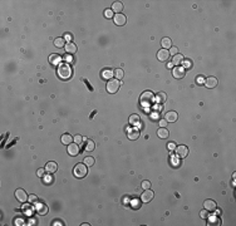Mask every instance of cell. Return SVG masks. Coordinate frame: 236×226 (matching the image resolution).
Returning <instances> with one entry per match:
<instances>
[{
	"mask_svg": "<svg viewBox=\"0 0 236 226\" xmlns=\"http://www.w3.org/2000/svg\"><path fill=\"white\" fill-rule=\"evenodd\" d=\"M58 75L62 79H68L72 75V68L68 63H60L58 65Z\"/></svg>",
	"mask_w": 236,
	"mask_h": 226,
	"instance_id": "6da1fadb",
	"label": "cell"
},
{
	"mask_svg": "<svg viewBox=\"0 0 236 226\" xmlns=\"http://www.w3.org/2000/svg\"><path fill=\"white\" fill-rule=\"evenodd\" d=\"M153 99H155V97H153V93L151 91H146L143 92L142 94H141L140 97V103L142 104L143 107H150L151 104H152Z\"/></svg>",
	"mask_w": 236,
	"mask_h": 226,
	"instance_id": "7a4b0ae2",
	"label": "cell"
},
{
	"mask_svg": "<svg viewBox=\"0 0 236 226\" xmlns=\"http://www.w3.org/2000/svg\"><path fill=\"white\" fill-rule=\"evenodd\" d=\"M73 173H74V176H75V177H78V179H83V177L88 173L87 165H86V163H78L77 166L74 167Z\"/></svg>",
	"mask_w": 236,
	"mask_h": 226,
	"instance_id": "3957f363",
	"label": "cell"
},
{
	"mask_svg": "<svg viewBox=\"0 0 236 226\" xmlns=\"http://www.w3.org/2000/svg\"><path fill=\"white\" fill-rule=\"evenodd\" d=\"M119 87H121V82L118 79H111L107 83V91H108V93H116V92H118Z\"/></svg>",
	"mask_w": 236,
	"mask_h": 226,
	"instance_id": "277c9868",
	"label": "cell"
},
{
	"mask_svg": "<svg viewBox=\"0 0 236 226\" xmlns=\"http://www.w3.org/2000/svg\"><path fill=\"white\" fill-rule=\"evenodd\" d=\"M15 197L18 199V201H20V202H27L28 201V195H27V192H25L24 190H21V189H18L17 191H15Z\"/></svg>",
	"mask_w": 236,
	"mask_h": 226,
	"instance_id": "5b68a950",
	"label": "cell"
},
{
	"mask_svg": "<svg viewBox=\"0 0 236 226\" xmlns=\"http://www.w3.org/2000/svg\"><path fill=\"white\" fill-rule=\"evenodd\" d=\"M175 149H176V155H177V157L185 158L188 155V148L186 147V146H178V147H176Z\"/></svg>",
	"mask_w": 236,
	"mask_h": 226,
	"instance_id": "8992f818",
	"label": "cell"
},
{
	"mask_svg": "<svg viewBox=\"0 0 236 226\" xmlns=\"http://www.w3.org/2000/svg\"><path fill=\"white\" fill-rule=\"evenodd\" d=\"M185 69L183 68H181V67H175L174 68V71H172V75L176 78V79H181V78H183L185 77Z\"/></svg>",
	"mask_w": 236,
	"mask_h": 226,
	"instance_id": "52a82bcc",
	"label": "cell"
},
{
	"mask_svg": "<svg viewBox=\"0 0 236 226\" xmlns=\"http://www.w3.org/2000/svg\"><path fill=\"white\" fill-rule=\"evenodd\" d=\"M35 210L39 215H45L48 212V206L42 202H35Z\"/></svg>",
	"mask_w": 236,
	"mask_h": 226,
	"instance_id": "ba28073f",
	"label": "cell"
},
{
	"mask_svg": "<svg viewBox=\"0 0 236 226\" xmlns=\"http://www.w3.org/2000/svg\"><path fill=\"white\" fill-rule=\"evenodd\" d=\"M68 153L70 156H77L79 153V145L77 143H69L68 145Z\"/></svg>",
	"mask_w": 236,
	"mask_h": 226,
	"instance_id": "9c48e42d",
	"label": "cell"
},
{
	"mask_svg": "<svg viewBox=\"0 0 236 226\" xmlns=\"http://www.w3.org/2000/svg\"><path fill=\"white\" fill-rule=\"evenodd\" d=\"M217 83H219V81H217V78H215V77H209L207 79H205V84L207 88H215L216 85H217Z\"/></svg>",
	"mask_w": 236,
	"mask_h": 226,
	"instance_id": "30bf717a",
	"label": "cell"
},
{
	"mask_svg": "<svg viewBox=\"0 0 236 226\" xmlns=\"http://www.w3.org/2000/svg\"><path fill=\"white\" fill-rule=\"evenodd\" d=\"M157 58H158V60H161V62H166V60H168V58H170L168 50L167 49L158 50V53H157Z\"/></svg>",
	"mask_w": 236,
	"mask_h": 226,
	"instance_id": "8fae6325",
	"label": "cell"
},
{
	"mask_svg": "<svg viewBox=\"0 0 236 226\" xmlns=\"http://www.w3.org/2000/svg\"><path fill=\"white\" fill-rule=\"evenodd\" d=\"M141 199H142V201L144 203H147V202H150L151 200L153 199V192L151 191L150 189L148 190H144V192L142 193V196H141Z\"/></svg>",
	"mask_w": 236,
	"mask_h": 226,
	"instance_id": "7c38bea8",
	"label": "cell"
},
{
	"mask_svg": "<svg viewBox=\"0 0 236 226\" xmlns=\"http://www.w3.org/2000/svg\"><path fill=\"white\" fill-rule=\"evenodd\" d=\"M165 119L167 121V122H176V121L178 119V114L174 112V111H171V112H167L165 116Z\"/></svg>",
	"mask_w": 236,
	"mask_h": 226,
	"instance_id": "4fadbf2b",
	"label": "cell"
},
{
	"mask_svg": "<svg viewBox=\"0 0 236 226\" xmlns=\"http://www.w3.org/2000/svg\"><path fill=\"white\" fill-rule=\"evenodd\" d=\"M65 52H67V54H74V53H77V45H75L74 43H67L65 44Z\"/></svg>",
	"mask_w": 236,
	"mask_h": 226,
	"instance_id": "5bb4252c",
	"label": "cell"
},
{
	"mask_svg": "<svg viewBox=\"0 0 236 226\" xmlns=\"http://www.w3.org/2000/svg\"><path fill=\"white\" fill-rule=\"evenodd\" d=\"M126 17L123 14H116L114 15V24L116 25H124L126 24Z\"/></svg>",
	"mask_w": 236,
	"mask_h": 226,
	"instance_id": "9a60e30c",
	"label": "cell"
},
{
	"mask_svg": "<svg viewBox=\"0 0 236 226\" xmlns=\"http://www.w3.org/2000/svg\"><path fill=\"white\" fill-rule=\"evenodd\" d=\"M60 60H62V57L59 54H52L49 57V62L52 63L53 65H59L60 64Z\"/></svg>",
	"mask_w": 236,
	"mask_h": 226,
	"instance_id": "2e32d148",
	"label": "cell"
},
{
	"mask_svg": "<svg viewBox=\"0 0 236 226\" xmlns=\"http://www.w3.org/2000/svg\"><path fill=\"white\" fill-rule=\"evenodd\" d=\"M203 205H205V210H207V211H213V210H216V202L213 201V200H206Z\"/></svg>",
	"mask_w": 236,
	"mask_h": 226,
	"instance_id": "e0dca14e",
	"label": "cell"
},
{
	"mask_svg": "<svg viewBox=\"0 0 236 226\" xmlns=\"http://www.w3.org/2000/svg\"><path fill=\"white\" fill-rule=\"evenodd\" d=\"M182 62H183V57L181 54H176V55H174V58H172V64L176 67H180L182 64Z\"/></svg>",
	"mask_w": 236,
	"mask_h": 226,
	"instance_id": "ac0fdd59",
	"label": "cell"
},
{
	"mask_svg": "<svg viewBox=\"0 0 236 226\" xmlns=\"http://www.w3.org/2000/svg\"><path fill=\"white\" fill-rule=\"evenodd\" d=\"M57 170H58V166H57V163H55V162H48V163H47V166H45V171H48L49 173L55 172Z\"/></svg>",
	"mask_w": 236,
	"mask_h": 226,
	"instance_id": "d6986e66",
	"label": "cell"
},
{
	"mask_svg": "<svg viewBox=\"0 0 236 226\" xmlns=\"http://www.w3.org/2000/svg\"><path fill=\"white\" fill-rule=\"evenodd\" d=\"M112 10L114 11V13H117V14H121V11L123 10V4H122V3H119V1L113 3V5H112Z\"/></svg>",
	"mask_w": 236,
	"mask_h": 226,
	"instance_id": "ffe728a7",
	"label": "cell"
},
{
	"mask_svg": "<svg viewBox=\"0 0 236 226\" xmlns=\"http://www.w3.org/2000/svg\"><path fill=\"white\" fill-rule=\"evenodd\" d=\"M166 99H167V95H166V93H163V92L157 93V95H156V102H157V103L162 104V103H165V102H166Z\"/></svg>",
	"mask_w": 236,
	"mask_h": 226,
	"instance_id": "44dd1931",
	"label": "cell"
},
{
	"mask_svg": "<svg viewBox=\"0 0 236 226\" xmlns=\"http://www.w3.org/2000/svg\"><path fill=\"white\" fill-rule=\"evenodd\" d=\"M127 136H128V138L132 139V141H134V139H137L138 137H140V132L137 131V129H130L127 133Z\"/></svg>",
	"mask_w": 236,
	"mask_h": 226,
	"instance_id": "7402d4cb",
	"label": "cell"
},
{
	"mask_svg": "<svg viewBox=\"0 0 236 226\" xmlns=\"http://www.w3.org/2000/svg\"><path fill=\"white\" fill-rule=\"evenodd\" d=\"M113 75H114V72H113L112 69H104V71H102V78L103 79H111Z\"/></svg>",
	"mask_w": 236,
	"mask_h": 226,
	"instance_id": "603a6c76",
	"label": "cell"
},
{
	"mask_svg": "<svg viewBox=\"0 0 236 226\" xmlns=\"http://www.w3.org/2000/svg\"><path fill=\"white\" fill-rule=\"evenodd\" d=\"M140 122H141V118H140L138 114H132V116L130 117V123L132 126H138L140 125Z\"/></svg>",
	"mask_w": 236,
	"mask_h": 226,
	"instance_id": "cb8c5ba5",
	"label": "cell"
},
{
	"mask_svg": "<svg viewBox=\"0 0 236 226\" xmlns=\"http://www.w3.org/2000/svg\"><path fill=\"white\" fill-rule=\"evenodd\" d=\"M161 44H162L163 49H167V50L172 47V42H171V39H170V38H163V39L161 40Z\"/></svg>",
	"mask_w": 236,
	"mask_h": 226,
	"instance_id": "d4e9b609",
	"label": "cell"
},
{
	"mask_svg": "<svg viewBox=\"0 0 236 226\" xmlns=\"http://www.w3.org/2000/svg\"><path fill=\"white\" fill-rule=\"evenodd\" d=\"M96 148V145H94V142L92 139H87L86 145H84V149L86 151H93V149Z\"/></svg>",
	"mask_w": 236,
	"mask_h": 226,
	"instance_id": "484cf974",
	"label": "cell"
},
{
	"mask_svg": "<svg viewBox=\"0 0 236 226\" xmlns=\"http://www.w3.org/2000/svg\"><path fill=\"white\" fill-rule=\"evenodd\" d=\"M168 131L166 128H160L158 129V132H157V136L160 137V138H162V139H165V138H167L168 137Z\"/></svg>",
	"mask_w": 236,
	"mask_h": 226,
	"instance_id": "4316f807",
	"label": "cell"
},
{
	"mask_svg": "<svg viewBox=\"0 0 236 226\" xmlns=\"http://www.w3.org/2000/svg\"><path fill=\"white\" fill-rule=\"evenodd\" d=\"M72 141H73V137L68 133L62 136V143H64V145H69V143H72Z\"/></svg>",
	"mask_w": 236,
	"mask_h": 226,
	"instance_id": "83f0119b",
	"label": "cell"
},
{
	"mask_svg": "<svg viewBox=\"0 0 236 226\" xmlns=\"http://www.w3.org/2000/svg\"><path fill=\"white\" fill-rule=\"evenodd\" d=\"M54 45H55V47H58V48H63V47H65L64 39H63V38H57V39L54 40Z\"/></svg>",
	"mask_w": 236,
	"mask_h": 226,
	"instance_id": "f1b7e54d",
	"label": "cell"
},
{
	"mask_svg": "<svg viewBox=\"0 0 236 226\" xmlns=\"http://www.w3.org/2000/svg\"><path fill=\"white\" fill-rule=\"evenodd\" d=\"M182 65H183V68H186V69H191L192 68V60L191 59H183Z\"/></svg>",
	"mask_w": 236,
	"mask_h": 226,
	"instance_id": "f546056e",
	"label": "cell"
},
{
	"mask_svg": "<svg viewBox=\"0 0 236 226\" xmlns=\"http://www.w3.org/2000/svg\"><path fill=\"white\" fill-rule=\"evenodd\" d=\"M114 75H116V78L118 79H122L123 78V75H124V73H123V71H122V69H116L114 71Z\"/></svg>",
	"mask_w": 236,
	"mask_h": 226,
	"instance_id": "4dcf8cb0",
	"label": "cell"
},
{
	"mask_svg": "<svg viewBox=\"0 0 236 226\" xmlns=\"http://www.w3.org/2000/svg\"><path fill=\"white\" fill-rule=\"evenodd\" d=\"M84 163H86L88 167L93 166V165H94V158L93 157H86V158H84Z\"/></svg>",
	"mask_w": 236,
	"mask_h": 226,
	"instance_id": "1f68e13d",
	"label": "cell"
},
{
	"mask_svg": "<svg viewBox=\"0 0 236 226\" xmlns=\"http://www.w3.org/2000/svg\"><path fill=\"white\" fill-rule=\"evenodd\" d=\"M43 180H44V182L48 183V185L53 183V181H54V179H53L52 175H47V176H44V177H43Z\"/></svg>",
	"mask_w": 236,
	"mask_h": 226,
	"instance_id": "d6a6232c",
	"label": "cell"
},
{
	"mask_svg": "<svg viewBox=\"0 0 236 226\" xmlns=\"http://www.w3.org/2000/svg\"><path fill=\"white\" fill-rule=\"evenodd\" d=\"M210 222H211V225H220V219L216 216V217H211L210 219Z\"/></svg>",
	"mask_w": 236,
	"mask_h": 226,
	"instance_id": "836d02e7",
	"label": "cell"
},
{
	"mask_svg": "<svg viewBox=\"0 0 236 226\" xmlns=\"http://www.w3.org/2000/svg\"><path fill=\"white\" fill-rule=\"evenodd\" d=\"M104 17L106 18H112L113 17V10H111V9H107V10H104Z\"/></svg>",
	"mask_w": 236,
	"mask_h": 226,
	"instance_id": "e575fe53",
	"label": "cell"
},
{
	"mask_svg": "<svg viewBox=\"0 0 236 226\" xmlns=\"http://www.w3.org/2000/svg\"><path fill=\"white\" fill-rule=\"evenodd\" d=\"M170 54H172V55H176V54H178V48H176V47H171L170 48Z\"/></svg>",
	"mask_w": 236,
	"mask_h": 226,
	"instance_id": "d590c367",
	"label": "cell"
},
{
	"mask_svg": "<svg viewBox=\"0 0 236 226\" xmlns=\"http://www.w3.org/2000/svg\"><path fill=\"white\" fill-rule=\"evenodd\" d=\"M63 58H64V60L68 63V64H69V63H72V62H73V58H72V55H70V54H65V55L63 57Z\"/></svg>",
	"mask_w": 236,
	"mask_h": 226,
	"instance_id": "8d00e7d4",
	"label": "cell"
},
{
	"mask_svg": "<svg viewBox=\"0 0 236 226\" xmlns=\"http://www.w3.org/2000/svg\"><path fill=\"white\" fill-rule=\"evenodd\" d=\"M142 187H143V190H148L151 187V182H150V181H143V182H142Z\"/></svg>",
	"mask_w": 236,
	"mask_h": 226,
	"instance_id": "74e56055",
	"label": "cell"
},
{
	"mask_svg": "<svg viewBox=\"0 0 236 226\" xmlns=\"http://www.w3.org/2000/svg\"><path fill=\"white\" fill-rule=\"evenodd\" d=\"M73 139L75 141V143H78V145H80V143H82V141H83V137H82V136H79V135H77V136H75Z\"/></svg>",
	"mask_w": 236,
	"mask_h": 226,
	"instance_id": "f35d334b",
	"label": "cell"
},
{
	"mask_svg": "<svg viewBox=\"0 0 236 226\" xmlns=\"http://www.w3.org/2000/svg\"><path fill=\"white\" fill-rule=\"evenodd\" d=\"M167 121L166 119H160V122H158V125H160V127H161V128H165L166 126H167Z\"/></svg>",
	"mask_w": 236,
	"mask_h": 226,
	"instance_id": "ab89813d",
	"label": "cell"
},
{
	"mask_svg": "<svg viewBox=\"0 0 236 226\" xmlns=\"http://www.w3.org/2000/svg\"><path fill=\"white\" fill-rule=\"evenodd\" d=\"M72 39H73V35H72V34H69V33H65V35H64V40H67V42L70 43V42H72Z\"/></svg>",
	"mask_w": 236,
	"mask_h": 226,
	"instance_id": "60d3db41",
	"label": "cell"
},
{
	"mask_svg": "<svg viewBox=\"0 0 236 226\" xmlns=\"http://www.w3.org/2000/svg\"><path fill=\"white\" fill-rule=\"evenodd\" d=\"M201 217L209 219V211H207V210H202V211H201Z\"/></svg>",
	"mask_w": 236,
	"mask_h": 226,
	"instance_id": "b9f144b4",
	"label": "cell"
},
{
	"mask_svg": "<svg viewBox=\"0 0 236 226\" xmlns=\"http://www.w3.org/2000/svg\"><path fill=\"white\" fill-rule=\"evenodd\" d=\"M196 82H197V84H203L205 83V78H203L202 75H200V77L196 78Z\"/></svg>",
	"mask_w": 236,
	"mask_h": 226,
	"instance_id": "7bdbcfd3",
	"label": "cell"
},
{
	"mask_svg": "<svg viewBox=\"0 0 236 226\" xmlns=\"http://www.w3.org/2000/svg\"><path fill=\"white\" fill-rule=\"evenodd\" d=\"M44 171H45V168H39V170L37 171V175L39 177H44Z\"/></svg>",
	"mask_w": 236,
	"mask_h": 226,
	"instance_id": "ee69618b",
	"label": "cell"
},
{
	"mask_svg": "<svg viewBox=\"0 0 236 226\" xmlns=\"http://www.w3.org/2000/svg\"><path fill=\"white\" fill-rule=\"evenodd\" d=\"M28 201H29V202H35V201H37V196L30 195V196H29V199H28Z\"/></svg>",
	"mask_w": 236,
	"mask_h": 226,
	"instance_id": "f6af8a7d",
	"label": "cell"
},
{
	"mask_svg": "<svg viewBox=\"0 0 236 226\" xmlns=\"http://www.w3.org/2000/svg\"><path fill=\"white\" fill-rule=\"evenodd\" d=\"M175 148H176V145H175V143H174V142L168 143V149H170V151H174V149H175Z\"/></svg>",
	"mask_w": 236,
	"mask_h": 226,
	"instance_id": "bcb514c9",
	"label": "cell"
},
{
	"mask_svg": "<svg viewBox=\"0 0 236 226\" xmlns=\"http://www.w3.org/2000/svg\"><path fill=\"white\" fill-rule=\"evenodd\" d=\"M171 161H172V163H174V166H177V165L180 163V161L177 162V160H176V157H172V158H171Z\"/></svg>",
	"mask_w": 236,
	"mask_h": 226,
	"instance_id": "7dc6e473",
	"label": "cell"
},
{
	"mask_svg": "<svg viewBox=\"0 0 236 226\" xmlns=\"http://www.w3.org/2000/svg\"><path fill=\"white\" fill-rule=\"evenodd\" d=\"M132 203H133V207H134V209L140 207V201H137V200H134V201L132 202Z\"/></svg>",
	"mask_w": 236,
	"mask_h": 226,
	"instance_id": "c3c4849f",
	"label": "cell"
},
{
	"mask_svg": "<svg viewBox=\"0 0 236 226\" xmlns=\"http://www.w3.org/2000/svg\"><path fill=\"white\" fill-rule=\"evenodd\" d=\"M53 225H63L62 221H58V220H54L53 221Z\"/></svg>",
	"mask_w": 236,
	"mask_h": 226,
	"instance_id": "681fc988",
	"label": "cell"
},
{
	"mask_svg": "<svg viewBox=\"0 0 236 226\" xmlns=\"http://www.w3.org/2000/svg\"><path fill=\"white\" fill-rule=\"evenodd\" d=\"M172 67H174V64H172V63H168V64H167V68H172Z\"/></svg>",
	"mask_w": 236,
	"mask_h": 226,
	"instance_id": "f907efd6",
	"label": "cell"
}]
</instances>
